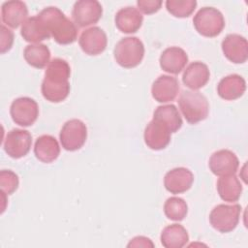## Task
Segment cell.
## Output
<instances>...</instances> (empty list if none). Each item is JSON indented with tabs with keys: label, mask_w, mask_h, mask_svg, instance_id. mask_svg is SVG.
Returning a JSON list of instances; mask_svg holds the SVG:
<instances>
[{
	"label": "cell",
	"mask_w": 248,
	"mask_h": 248,
	"mask_svg": "<svg viewBox=\"0 0 248 248\" xmlns=\"http://www.w3.org/2000/svg\"><path fill=\"white\" fill-rule=\"evenodd\" d=\"M71 68L62 58L52 59L46 66L41 90L45 99L51 103L64 101L70 93Z\"/></svg>",
	"instance_id": "1"
},
{
	"label": "cell",
	"mask_w": 248,
	"mask_h": 248,
	"mask_svg": "<svg viewBox=\"0 0 248 248\" xmlns=\"http://www.w3.org/2000/svg\"><path fill=\"white\" fill-rule=\"evenodd\" d=\"M38 16L57 44L69 45L77 40L78 26L58 8L46 7L39 13Z\"/></svg>",
	"instance_id": "2"
},
{
	"label": "cell",
	"mask_w": 248,
	"mask_h": 248,
	"mask_svg": "<svg viewBox=\"0 0 248 248\" xmlns=\"http://www.w3.org/2000/svg\"><path fill=\"white\" fill-rule=\"evenodd\" d=\"M179 108L190 124L204 120L209 111V105L204 95L198 91H183L178 98Z\"/></svg>",
	"instance_id": "3"
},
{
	"label": "cell",
	"mask_w": 248,
	"mask_h": 248,
	"mask_svg": "<svg viewBox=\"0 0 248 248\" xmlns=\"http://www.w3.org/2000/svg\"><path fill=\"white\" fill-rule=\"evenodd\" d=\"M114 59L123 68L137 67L144 56V46L137 37L121 39L113 49Z\"/></svg>",
	"instance_id": "4"
},
{
	"label": "cell",
	"mask_w": 248,
	"mask_h": 248,
	"mask_svg": "<svg viewBox=\"0 0 248 248\" xmlns=\"http://www.w3.org/2000/svg\"><path fill=\"white\" fill-rule=\"evenodd\" d=\"M193 23L196 30L204 37H216L225 27L222 13L213 7H203L194 16Z\"/></svg>",
	"instance_id": "5"
},
{
	"label": "cell",
	"mask_w": 248,
	"mask_h": 248,
	"mask_svg": "<svg viewBox=\"0 0 248 248\" xmlns=\"http://www.w3.org/2000/svg\"><path fill=\"white\" fill-rule=\"evenodd\" d=\"M241 206L235 204H218L209 214L210 225L220 232H230L238 225Z\"/></svg>",
	"instance_id": "6"
},
{
	"label": "cell",
	"mask_w": 248,
	"mask_h": 248,
	"mask_svg": "<svg viewBox=\"0 0 248 248\" xmlns=\"http://www.w3.org/2000/svg\"><path fill=\"white\" fill-rule=\"evenodd\" d=\"M87 138L86 125L79 119H71L62 126L59 140L62 147L68 151H76L82 147Z\"/></svg>",
	"instance_id": "7"
},
{
	"label": "cell",
	"mask_w": 248,
	"mask_h": 248,
	"mask_svg": "<svg viewBox=\"0 0 248 248\" xmlns=\"http://www.w3.org/2000/svg\"><path fill=\"white\" fill-rule=\"evenodd\" d=\"M10 113L13 121L22 127L31 126L38 118L39 106L29 97H20L13 101Z\"/></svg>",
	"instance_id": "8"
},
{
	"label": "cell",
	"mask_w": 248,
	"mask_h": 248,
	"mask_svg": "<svg viewBox=\"0 0 248 248\" xmlns=\"http://www.w3.org/2000/svg\"><path fill=\"white\" fill-rule=\"evenodd\" d=\"M102 5L96 0H79L73 7L72 17L78 27H86L95 24L102 17Z\"/></svg>",
	"instance_id": "9"
},
{
	"label": "cell",
	"mask_w": 248,
	"mask_h": 248,
	"mask_svg": "<svg viewBox=\"0 0 248 248\" xmlns=\"http://www.w3.org/2000/svg\"><path fill=\"white\" fill-rule=\"evenodd\" d=\"M31 144L32 136L27 130L13 129L6 135L4 150L10 157L19 159L30 151Z\"/></svg>",
	"instance_id": "10"
},
{
	"label": "cell",
	"mask_w": 248,
	"mask_h": 248,
	"mask_svg": "<svg viewBox=\"0 0 248 248\" xmlns=\"http://www.w3.org/2000/svg\"><path fill=\"white\" fill-rule=\"evenodd\" d=\"M208 166L215 175L226 176L235 174L239 167V161L232 151L221 149L210 156Z\"/></svg>",
	"instance_id": "11"
},
{
	"label": "cell",
	"mask_w": 248,
	"mask_h": 248,
	"mask_svg": "<svg viewBox=\"0 0 248 248\" xmlns=\"http://www.w3.org/2000/svg\"><path fill=\"white\" fill-rule=\"evenodd\" d=\"M78 44L82 51L86 54L98 55L106 49L108 39L102 28L92 26L82 31L78 39Z\"/></svg>",
	"instance_id": "12"
},
{
	"label": "cell",
	"mask_w": 248,
	"mask_h": 248,
	"mask_svg": "<svg viewBox=\"0 0 248 248\" xmlns=\"http://www.w3.org/2000/svg\"><path fill=\"white\" fill-rule=\"evenodd\" d=\"M222 50L228 60L235 64L244 63L248 58L247 40L239 34H229L222 41Z\"/></svg>",
	"instance_id": "13"
},
{
	"label": "cell",
	"mask_w": 248,
	"mask_h": 248,
	"mask_svg": "<svg viewBox=\"0 0 248 248\" xmlns=\"http://www.w3.org/2000/svg\"><path fill=\"white\" fill-rule=\"evenodd\" d=\"M170 134L163 122L153 118L144 129V142L150 149L161 150L170 143Z\"/></svg>",
	"instance_id": "14"
},
{
	"label": "cell",
	"mask_w": 248,
	"mask_h": 248,
	"mask_svg": "<svg viewBox=\"0 0 248 248\" xmlns=\"http://www.w3.org/2000/svg\"><path fill=\"white\" fill-rule=\"evenodd\" d=\"M194 181V174L186 168L179 167L169 170L164 177L165 188L171 194H180L189 190Z\"/></svg>",
	"instance_id": "15"
},
{
	"label": "cell",
	"mask_w": 248,
	"mask_h": 248,
	"mask_svg": "<svg viewBox=\"0 0 248 248\" xmlns=\"http://www.w3.org/2000/svg\"><path fill=\"white\" fill-rule=\"evenodd\" d=\"M179 91V82L176 78L168 75H162L154 80L151 93L155 101L159 103H168L173 101Z\"/></svg>",
	"instance_id": "16"
},
{
	"label": "cell",
	"mask_w": 248,
	"mask_h": 248,
	"mask_svg": "<svg viewBox=\"0 0 248 248\" xmlns=\"http://www.w3.org/2000/svg\"><path fill=\"white\" fill-rule=\"evenodd\" d=\"M159 62L163 71L178 75L188 63V55L184 49L178 46H170L162 52Z\"/></svg>",
	"instance_id": "17"
},
{
	"label": "cell",
	"mask_w": 248,
	"mask_h": 248,
	"mask_svg": "<svg viewBox=\"0 0 248 248\" xmlns=\"http://www.w3.org/2000/svg\"><path fill=\"white\" fill-rule=\"evenodd\" d=\"M28 9L24 2L19 0L6 1L1 7L2 21L11 28H17L27 19Z\"/></svg>",
	"instance_id": "18"
},
{
	"label": "cell",
	"mask_w": 248,
	"mask_h": 248,
	"mask_svg": "<svg viewBox=\"0 0 248 248\" xmlns=\"http://www.w3.org/2000/svg\"><path fill=\"white\" fill-rule=\"evenodd\" d=\"M209 77L210 73L207 65L201 61H195L184 70L182 81L185 86L195 91L203 87L209 80Z\"/></svg>",
	"instance_id": "19"
},
{
	"label": "cell",
	"mask_w": 248,
	"mask_h": 248,
	"mask_svg": "<svg viewBox=\"0 0 248 248\" xmlns=\"http://www.w3.org/2000/svg\"><path fill=\"white\" fill-rule=\"evenodd\" d=\"M114 21L118 30L126 34H132L140 28L143 16L138 9L134 7H125L116 13Z\"/></svg>",
	"instance_id": "20"
},
{
	"label": "cell",
	"mask_w": 248,
	"mask_h": 248,
	"mask_svg": "<svg viewBox=\"0 0 248 248\" xmlns=\"http://www.w3.org/2000/svg\"><path fill=\"white\" fill-rule=\"evenodd\" d=\"M246 90L245 79L236 74L229 75L223 78L217 86L218 95L228 101H232L240 98Z\"/></svg>",
	"instance_id": "21"
},
{
	"label": "cell",
	"mask_w": 248,
	"mask_h": 248,
	"mask_svg": "<svg viewBox=\"0 0 248 248\" xmlns=\"http://www.w3.org/2000/svg\"><path fill=\"white\" fill-rule=\"evenodd\" d=\"M34 153L37 159L43 163H51L60 154V146L57 140L50 135L39 137L34 145Z\"/></svg>",
	"instance_id": "22"
},
{
	"label": "cell",
	"mask_w": 248,
	"mask_h": 248,
	"mask_svg": "<svg viewBox=\"0 0 248 248\" xmlns=\"http://www.w3.org/2000/svg\"><path fill=\"white\" fill-rule=\"evenodd\" d=\"M20 34L22 38L29 43H36L47 40L50 37V34L46 27L43 20L37 16L28 17L22 24Z\"/></svg>",
	"instance_id": "23"
},
{
	"label": "cell",
	"mask_w": 248,
	"mask_h": 248,
	"mask_svg": "<svg viewBox=\"0 0 248 248\" xmlns=\"http://www.w3.org/2000/svg\"><path fill=\"white\" fill-rule=\"evenodd\" d=\"M217 191L223 201L234 202L241 196L242 185L235 174L220 176L217 181Z\"/></svg>",
	"instance_id": "24"
},
{
	"label": "cell",
	"mask_w": 248,
	"mask_h": 248,
	"mask_svg": "<svg viewBox=\"0 0 248 248\" xmlns=\"http://www.w3.org/2000/svg\"><path fill=\"white\" fill-rule=\"evenodd\" d=\"M189 235L186 229L179 224L167 226L161 232V243L166 248H181L186 245Z\"/></svg>",
	"instance_id": "25"
},
{
	"label": "cell",
	"mask_w": 248,
	"mask_h": 248,
	"mask_svg": "<svg viewBox=\"0 0 248 248\" xmlns=\"http://www.w3.org/2000/svg\"><path fill=\"white\" fill-rule=\"evenodd\" d=\"M25 61L34 68L43 69L50 62L49 48L44 44L28 45L23 51Z\"/></svg>",
	"instance_id": "26"
},
{
	"label": "cell",
	"mask_w": 248,
	"mask_h": 248,
	"mask_svg": "<svg viewBox=\"0 0 248 248\" xmlns=\"http://www.w3.org/2000/svg\"><path fill=\"white\" fill-rule=\"evenodd\" d=\"M153 118L163 122L171 133L178 131L182 126V118L174 105L159 106L154 113Z\"/></svg>",
	"instance_id": "27"
},
{
	"label": "cell",
	"mask_w": 248,
	"mask_h": 248,
	"mask_svg": "<svg viewBox=\"0 0 248 248\" xmlns=\"http://www.w3.org/2000/svg\"><path fill=\"white\" fill-rule=\"evenodd\" d=\"M165 215L172 221H182L188 212L186 202L179 197L169 198L164 204Z\"/></svg>",
	"instance_id": "28"
},
{
	"label": "cell",
	"mask_w": 248,
	"mask_h": 248,
	"mask_svg": "<svg viewBox=\"0 0 248 248\" xmlns=\"http://www.w3.org/2000/svg\"><path fill=\"white\" fill-rule=\"evenodd\" d=\"M196 0H168L166 8L169 13L176 17H187L196 9Z\"/></svg>",
	"instance_id": "29"
},
{
	"label": "cell",
	"mask_w": 248,
	"mask_h": 248,
	"mask_svg": "<svg viewBox=\"0 0 248 248\" xmlns=\"http://www.w3.org/2000/svg\"><path fill=\"white\" fill-rule=\"evenodd\" d=\"M18 184V176L13 170H2L0 171V187L2 192L7 195L13 194L17 189Z\"/></svg>",
	"instance_id": "30"
},
{
	"label": "cell",
	"mask_w": 248,
	"mask_h": 248,
	"mask_svg": "<svg viewBox=\"0 0 248 248\" xmlns=\"http://www.w3.org/2000/svg\"><path fill=\"white\" fill-rule=\"evenodd\" d=\"M138 8L144 14L150 15L160 10L162 6L161 0H139L137 2Z\"/></svg>",
	"instance_id": "31"
},
{
	"label": "cell",
	"mask_w": 248,
	"mask_h": 248,
	"mask_svg": "<svg viewBox=\"0 0 248 248\" xmlns=\"http://www.w3.org/2000/svg\"><path fill=\"white\" fill-rule=\"evenodd\" d=\"M14 43V33L8 29L4 24H1V53L10 50Z\"/></svg>",
	"instance_id": "32"
},
{
	"label": "cell",
	"mask_w": 248,
	"mask_h": 248,
	"mask_svg": "<svg viewBox=\"0 0 248 248\" xmlns=\"http://www.w3.org/2000/svg\"><path fill=\"white\" fill-rule=\"evenodd\" d=\"M128 247H153L152 241L145 236H136L127 245Z\"/></svg>",
	"instance_id": "33"
}]
</instances>
